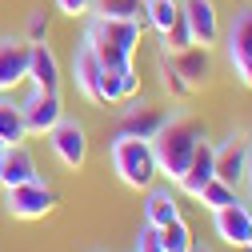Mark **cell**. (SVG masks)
Wrapping results in <instances>:
<instances>
[{"instance_id": "7", "label": "cell", "mask_w": 252, "mask_h": 252, "mask_svg": "<svg viewBox=\"0 0 252 252\" xmlns=\"http://www.w3.org/2000/svg\"><path fill=\"white\" fill-rule=\"evenodd\" d=\"M20 116H24V128L28 136H44L52 124L64 116V100L60 92H48V88H32L28 96L20 100Z\"/></svg>"}, {"instance_id": "10", "label": "cell", "mask_w": 252, "mask_h": 252, "mask_svg": "<svg viewBox=\"0 0 252 252\" xmlns=\"http://www.w3.org/2000/svg\"><path fill=\"white\" fill-rule=\"evenodd\" d=\"M180 16L192 32V44L200 48H212L216 36H220V16H216V4L212 0H180Z\"/></svg>"}, {"instance_id": "11", "label": "cell", "mask_w": 252, "mask_h": 252, "mask_svg": "<svg viewBox=\"0 0 252 252\" xmlns=\"http://www.w3.org/2000/svg\"><path fill=\"white\" fill-rule=\"evenodd\" d=\"M212 228H216V236L224 240L228 248H244L248 228H252V208L240 204V200H232V204H224V208H216V212H212Z\"/></svg>"}, {"instance_id": "27", "label": "cell", "mask_w": 252, "mask_h": 252, "mask_svg": "<svg viewBox=\"0 0 252 252\" xmlns=\"http://www.w3.org/2000/svg\"><path fill=\"white\" fill-rule=\"evenodd\" d=\"M132 252H164V244H160V228L144 220V228H140V236H136V248H132Z\"/></svg>"}, {"instance_id": "9", "label": "cell", "mask_w": 252, "mask_h": 252, "mask_svg": "<svg viewBox=\"0 0 252 252\" xmlns=\"http://www.w3.org/2000/svg\"><path fill=\"white\" fill-rule=\"evenodd\" d=\"M160 60H168L172 72L192 88V92H200V88L208 84V76H212V48H200V44L184 48V52H164Z\"/></svg>"}, {"instance_id": "5", "label": "cell", "mask_w": 252, "mask_h": 252, "mask_svg": "<svg viewBox=\"0 0 252 252\" xmlns=\"http://www.w3.org/2000/svg\"><path fill=\"white\" fill-rule=\"evenodd\" d=\"M44 136H48L52 156H56V160L64 164L68 172H80V168H84V160H88V132H84V124H80V120L60 116Z\"/></svg>"}, {"instance_id": "19", "label": "cell", "mask_w": 252, "mask_h": 252, "mask_svg": "<svg viewBox=\"0 0 252 252\" xmlns=\"http://www.w3.org/2000/svg\"><path fill=\"white\" fill-rule=\"evenodd\" d=\"M180 216V204H176V192L172 188H148V196H144V220L148 224H168V220Z\"/></svg>"}, {"instance_id": "33", "label": "cell", "mask_w": 252, "mask_h": 252, "mask_svg": "<svg viewBox=\"0 0 252 252\" xmlns=\"http://www.w3.org/2000/svg\"><path fill=\"white\" fill-rule=\"evenodd\" d=\"M4 148H8V144H4V140H0V156H4Z\"/></svg>"}, {"instance_id": "13", "label": "cell", "mask_w": 252, "mask_h": 252, "mask_svg": "<svg viewBox=\"0 0 252 252\" xmlns=\"http://www.w3.org/2000/svg\"><path fill=\"white\" fill-rule=\"evenodd\" d=\"M128 108H124V116H120V132L124 136H140V140H152L156 136V128L168 120V112L164 108H152V104H144V100H124Z\"/></svg>"}, {"instance_id": "32", "label": "cell", "mask_w": 252, "mask_h": 252, "mask_svg": "<svg viewBox=\"0 0 252 252\" xmlns=\"http://www.w3.org/2000/svg\"><path fill=\"white\" fill-rule=\"evenodd\" d=\"M192 252H212V248H208V244H204V248H196V244H192Z\"/></svg>"}, {"instance_id": "30", "label": "cell", "mask_w": 252, "mask_h": 252, "mask_svg": "<svg viewBox=\"0 0 252 252\" xmlns=\"http://www.w3.org/2000/svg\"><path fill=\"white\" fill-rule=\"evenodd\" d=\"M244 180H248V188H252V140H248V176H244Z\"/></svg>"}, {"instance_id": "20", "label": "cell", "mask_w": 252, "mask_h": 252, "mask_svg": "<svg viewBox=\"0 0 252 252\" xmlns=\"http://www.w3.org/2000/svg\"><path fill=\"white\" fill-rule=\"evenodd\" d=\"M24 136H28V128H24L20 104L8 100V92H0V140H4V144H20Z\"/></svg>"}, {"instance_id": "4", "label": "cell", "mask_w": 252, "mask_h": 252, "mask_svg": "<svg viewBox=\"0 0 252 252\" xmlns=\"http://www.w3.org/2000/svg\"><path fill=\"white\" fill-rule=\"evenodd\" d=\"M56 204H60L56 188L44 184L40 176L28 180V184H12V188H4V212H8L12 220H44Z\"/></svg>"}, {"instance_id": "23", "label": "cell", "mask_w": 252, "mask_h": 252, "mask_svg": "<svg viewBox=\"0 0 252 252\" xmlns=\"http://www.w3.org/2000/svg\"><path fill=\"white\" fill-rule=\"evenodd\" d=\"M160 244H164V252H192V228L184 224V216L160 224Z\"/></svg>"}, {"instance_id": "3", "label": "cell", "mask_w": 252, "mask_h": 252, "mask_svg": "<svg viewBox=\"0 0 252 252\" xmlns=\"http://www.w3.org/2000/svg\"><path fill=\"white\" fill-rule=\"evenodd\" d=\"M108 160H112V172L120 176L124 188H152V180H156V156H152L148 140L116 132V140L108 144Z\"/></svg>"}, {"instance_id": "8", "label": "cell", "mask_w": 252, "mask_h": 252, "mask_svg": "<svg viewBox=\"0 0 252 252\" xmlns=\"http://www.w3.org/2000/svg\"><path fill=\"white\" fill-rule=\"evenodd\" d=\"M212 168H216V180H224V184H244L248 176V140L240 132H232L228 140H220L212 144Z\"/></svg>"}, {"instance_id": "15", "label": "cell", "mask_w": 252, "mask_h": 252, "mask_svg": "<svg viewBox=\"0 0 252 252\" xmlns=\"http://www.w3.org/2000/svg\"><path fill=\"white\" fill-rule=\"evenodd\" d=\"M140 92V76L132 64L120 68H100V104H124Z\"/></svg>"}, {"instance_id": "22", "label": "cell", "mask_w": 252, "mask_h": 252, "mask_svg": "<svg viewBox=\"0 0 252 252\" xmlns=\"http://www.w3.org/2000/svg\"><path fill=\"white\" fill-rule=\"evenodd\" d=\"M180 16V0H144V20L156 28V32H168V24Z\"/></svg>"}, {"instance_id": "2", "label": "cell", "mask_w": 252, "mask_h": 252, "mask_svg": "<svg viewBox=\"0 0 252 252\" xmlns=\"http://www.w3.org/2000/svg\"><path fill=\"white\" fill-rule=\"evenodd\" d=\"M140 36H144V20L88 16L80 40L92 48V56H96L104 68H120V64H132V56L140 48Z\"/></svg>"}, {"instance_id": "18", "label": "cell", "mask_w": 252, "mask_h": 252, "mask_svg": "<svg viewBox=\"0 0 252 252\" xmlns=\"http://www.w3.org/2000/svg\"><path fill=\"white\" fill-rule=\"evenodd\" d=\"M212 176H216V168H212V144H208V136H204L200 148L192 152V160H188L184 176L176 180V188H180L184 196H192V200H196V192H200V188H204Z\"/></svg>"}, {"instance_id": "16", "label": "cell", "mask_w": 252, "mask_h": 252, "mask_svg": "<svg viewBox=\"0 0 252 252\" xmlns=\"http://www.w3.org/2000/svg\"><path fill=\"white\" fill-rule=\"evenodd\" d=\"M28 80H32V88L60 92V60H56V52L48 48V40L28 44Z\"/></svg>"}, {"instance_id": "29", "label": "cell", "mask_w": 252, "mask_h": 252, "mask_svg": "<svg viewBox=\"0 0 252 252\" xmlns=\"http://www.w3.org/2000/svg\"><path fill=\"white\" fill-rule=\"evenodd\" d=\"M56 8L64 12V16H88V8H92V0H56Z\"/></svg>"}, {"instance_id": "17", "label": "cell", "mask_w": 252, "mask_h": 252, "mask_svg": "<svg viewBox=\"0 0 252 252\" xmlns=\"http://www.w3.org/2000/svg\"><path fill=\"white\" fill-rule=\"evenodd\" d=\"M100 60L92 56V48L80 40L76 48H72V80H76V88L84 92V96L92 100V104H100Z\"/></svg>"}, {"instance_id": "28", "label": "cell", "mask_w": 252, "mask_h": 252, "mask_svg": "<svg viewBox=\"0 0 252 252\" xmlns=\"http://www.w3.org/2000/svg\"><path fill=\"white\" fill-rule=\"evenodd\" d=\"M24 40L28 44H40V40H48V16L44 12H28V24H24Z\"/></svg>"}, {"instance_id": "1", "label": "cell", "mask_w": 252, "mask_h": 252, "mask_svg": "<svg viewBox=\"0 0 252 252\" xmlns=\"http://www.w3.org/2000/svg\"><path fill=\"white\" fill-rule=\"evenodd\" d=\"M204 140V124L188 112H172L156 136L148 140L152 144V156H156V176H168V180H180L188 160H192V152L200 148Z\"/></svg>"}, {"instance_id": "26", "label": "cell", "mask_w": 252, "mask_h": 252, "mask_svg": "<svg viewBox=\"0 0 252 252\" xmlns=\"http://www.w3.org/2000/svg\"><path fill=\"white\" fill-rule=\"evenodd\" d=\"M160 76H164V92H168V96H176V100H184V96H192V88H188L176 72H172V64H168V60H160Z\"/></svg>"}, {"instance_id": "6", "label": "cell", "mask_w": 252, "mask_h": 252, "mask_svg": "<svg viewBox=\"0 0 252 252\" xmlns=\"http://www.w3.org/2000/svg\"><path fill=\"white\" fill-rule=\"evenodd\" d=\"M228 64L244 88H252V4L240 8L228 24Z\"/></svg>"}, {"instance_id": "21", "label": "cell", "mask_w": 252, "mask_h": 252, "mask_svg": "<svg viewBox=\"0 0 252 252\" xmlns=\"http://www.w3.org/2000/svg\"><path fill=\"white\" fill-rule=\"evenodd\" d=\"M88 16H112V20H144V0H92Z\"/></svg>"}, {"instance_id": "14", "label": "cell", "mask_w": 252, "mask_h": 252, "mask_svg": "<svg viewBox=\"0 0 252 252\" xmlns=\"http://www.w3.org/2000/svg\"><path fill=\"white\" fill-rule=\"evenodd\" d=\"M36 156L32 148H28L24 140L20 144H8L4 156H0V188H12V184H28V180H36Z\"/></svg>"}, {"instance_id": "31", "label": "cell", "mask_w": 252, "mask_h": 252, "mask_svg": "<svg viewBox=\"0 0 252 252\" xmlns=\"http://www.w3.org/2000/svg\"><path fill=\"white\" fill-rule=\"evenodd\" d=\"M244 248H248V252H252V228H248V240H244Z\"/></svg>"}, {"instance_id": "25", "label": "cell", "mask_w": 252, "mask_h": 252, "mask_svg": "<svg viewBox=\"0 0 252 252\" xmlns=\"http://www.w3.org/2000/svg\"><path fill=\"white\" fill-rule=\"evenodd\" d=\"M184 48H192V32H188L184 16H176L164 32V52H184Z\"/></svg>"}, {"instance_id": "24", "label": "cell", "mask_w": 252, "mask_h": 252, "mask_svg": "<svg viewBox=\"0 0 252 252\" xmlns=\"http://www.w3.org/2000/svg\"><path fill=\"white\" fill-rule=\"evenodd\" d=\"M196 200H200V208H208V212H216V208H224V204H232V200H240L236 196V188L232 184H224V180H208L200 192H196Z\"/></svg>"}, {"instance_id": "12", "label": "cell", "mask_w": 252, "mask_h": 252, "mask_svg": "<svg viewBox=\"0 0 252 252\" xmlns=\"http://www.w3.org/2000/svg\"><path fill=\"white\" fill-rule=\"evenodd\" d=\"M28 80V40L0 36V92H12Z\"/></svg>"}]
</instances>
